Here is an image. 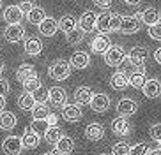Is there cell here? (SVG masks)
I'll list each match as a JSON object with an SVG mask.
<instances>
[{"instance_id": "6da1fadb", "label": "cell", "mask_w": 161, "mask_h": 155, "mask_svg": "<svg viewBox=\"0 0 161 155\" xmlns=\"http://www.w3.org/2000/svg\"><path fill=\"white\" fill-rule=\"evenodd\" d=\"M48 74H50V78L55 81H64L69 78V74H71V64L67 60H62V58H58V60H55L50 65V69H48Z\"/></svg>"}, {"instance_id": "7a4b0ae2", "label": "cell", "mask_w": 161, "mask_h": 155, "mask_svg": "<svg viewBox=\"0 0 161 155\" xmlns=\"http://www.w3.org/2000/svg\"><path fill=\"white\" fill-rule=\"evenodd\" d=\"M126 60H128V55L124 51V48L117 46V44H114V46L106 51V55H104V62H106V65H110V67L122 65Z\"/></svg>"}, {"instance_id": "3957f363", "label": "cell", "mask_w": 161, "mask_h": 155, "mask_svg": "<svg viewBox=\"0 0 161 155\" xmlns=\"http://www.w3.org/2000/svg\"><path fill=\"white\" fill-rule=\"evenodd\" d=\"M147 48L143 46H135L131 48V51L128 55V62L136 69H145V60H147Z\"/></svg>"}, {"instance_id": "277c9868", "label": "cell", "mask_w": 161, "mask_h": 155, "mask_svg": "<svg viewBox=\"0 0 161 155\" xmlns=\"http://www.w3.org/2000/svg\"><path fill=\"white\" fill-rule=\"evenodd\" d=\"M2 150L5 155H19L23 150V143H21V137L18 136H7L2 143Z\"/></svg>"}, {"instance_id": "5b68a950", "label": "cell", "mask_w": 161, "mask_h": 155, "mask_svg": "<svg viewBox=\"0 0 161 155\" xmlns=\"http://www.w3.org/2000/svg\"><path fill=\"white\" fill-rule=\"evenodd\" d=\"M4 37L7 42H19L25 39V28L21 23L18 25H7L4 30Z\"/></svg>"}, {"instance_id": "8992f818", "label": "cell", "mask_w": 161, "mask_h": 155, "mask_svg": "<svg viewBox=\"0 0 161 155\" xmlns=\"http://www.w3.org/2000/svg\"><path fill=\"white\" fill-rule=\"evenodd\" d=\"M110 48H112V44H110V39L104 35V34H99V35H96L92 41H90V49L94 53H97V55H106V51H108Z\"/></svg>"}, {"instance_id": "52a82bcc", "label": "cell", "mask_w": 161, "mask_h": 155, "mask_svg": "<svg viewBox=\"0 0 161 155\" xmlns=\"http://www.w3.org/2000/svg\"><path fill=\"white\" fill-rule=\"evenodd\" d=\"M136 111H138V104L135 102L133 99H120V101H119V104H117L119 116L128 118V116H133Z\"/></svg>"}, {"instance_id": "ba28073f", "label": "cell", "mask_w": 161, "mask_h": 155, "mask_svg": "<svg viewBox=\"0 0 161 155\" xmlns=\"http://www.w3.org/2000/svg\"><path fill=\"white\" fill-rule=\"evenodd\" d=\"M50 102L55 108H64L67 104V94L62 86H52L50 88Z\"/></svg>"}, {"instance_id": "9c48e42d", "label": "cell", "mask_w": 161, "mask_h": 155, "mask_svg": "<svg viewBox=\"0 0 161 155\" xmlns=\"http://www.w3.org/2000/svg\"><path fill=\"white\" fill-rule=\"evenodd\" d=\"M25 14L21 13L18 5H7L4 9V19L7 21V25H18L21 23V19H23Z\"/></svg>"}, {"instance_id": "30bf717a", "label": "cell", "mask_w": 161, "mask_h": 155, "mask_svg": "<svg viewBox=\"0 0 161 155\" xmlns=\"http://www.w3.org/2000/svg\"><path fill=\"white\" fill-rule=\"evenodd\" d=\"M62 116H64V120L73 123V122H80L83 113H81V108L78 104H66L62 108Z\"/></svg>"}, {"instance_id": "8fae6325", "label": "cell", "mask_w": 161, "mask_h": 155, "mask_svg": "<svg viewBox=\"0 0 161 155\" xmlns=\"http://www.w3.org/2000/svg\"><path fill=\"white\" fill-rule=\"evenodd\" d=\"M90 108H92V111H96V113L108 111L110 97L106 94H94V97H92V101H90Z\"/></svg>"}, {"instance_id": "7c38bea8", "label": "cell", "mask_w": 161, "mask_h": 155, "mask_svg": "<svg viewBox=\"0 0 161 155\" xmlns=\"http://www.w3.org/2000/svg\"><path fill=\"white\" fill-rule=\"evenodd\" d=\"M96 21H97V16L92 11H85V13L81 14V18L78 19V25H80V28L85 34H89L96 28Z\"/></svg>"}, {"instance_id": "4fadbf2b", "label": "cell", "mask_w": 161, "mask_h": 155, "mask_svg": "<svg viewBox=\"0 0 161 155\" xmlns=\"http://www.w3.org/2000/svg\"><path fill=\"white\" fill-rule=\"evenodd\" d=\"M142 90H143V95H145L147 99H158L161 95V81L151 78V80L145 81Z\"/></svg>"}, {"instance_id": "5bb4252c", "label": "cell", "mask_w": 161, "mask_h": 155, "mask_svg": "<svg viewBox=\"0 0 161 155\" xmlns=\"http://www.w3.org/2000/svg\"><path fill=\"white\" fill-rule=\"evenodd\" d=\"M39 34L41 35H44V37H52V35H55L58 30V21L53 18H46L43 21V23H39Z\"/></svg>"}, {"instance_id": "9a60e30c", "label": "cell", "mask_w": 161, "mask_h": 155, "mask_svg": "<svg viewBox=\"0 0 161 155\" xmlns=\"http://www.w3.org/2000/svg\"><path fill=\"white\" fill-rule=\"evenodd\" d=\"M128 85H129V76L126 72H122V70L114 72L110 76V86L114 90H124Z\"/></svg>"}, {"instance_id": "2e32d148", "label": "cell", "mask_w": 161, "mask_h": 155, "mask_svg": "<svg viewBox=\"0 0 161 155\" xmlns=\"http://www.w3.org/2000/svg\"><path fill=\"white\" fill-rule=\"evenodd\" d=\"M112 131L117 136H128L129 131H131V125H129V122L124 116H117L112 120Z\"/></svg>"}, {"instance_id": "e0dca14e", "label": "cell", "mask_w": 161, "mask_h": 155, "mask_svg": "<svg viewBox=\"0 0 161 155\" xmlns=\"http://www.w3.org/2000/svg\"><path fill=\"white\" fill-rule=\"evenodd\" d=\"M140 23H142V21H140L136 16H124L122 27H120V32L126 34V35H129V34H135V32H138Z\"/></svg>"}, {"instance_id": "ac0fdd59", "label": "cell", "mask_w": 161, "mask_h": 155, "mask_svg": "<svg viewBox=\"0 0 161 155\" xmlns=\"http://www.w3.org/2000/svg\"><path fill=\"white\" fill-rule=\"evenodd\" d=\"M69 64H71L73 69H85L90 64V56L85 51H76L73 53V56L69 58Z\"/></svg>"}, {"instance_id": "d6986e66", "label": "cell", "mask_w": 161, "mask_h": 155, "mask_svg": "<svg viewBox=\"0 0 161 155\" xmlns=\"http://www.w3.org/2000/svg\"><path fill=\"white\" fill-rule=\"evenodd\" d=\"M85 137L89 141H99L104 137V127L101 123H90L85 127Z\"/></svg>"}, {"instance_id": "ffe728a7", "label": "cell", "mask_w": 161, "mask_h": 155, "mask_svg": "<svg viewBox=\"0 0 161 155\" xmlns=\"http://www.w3.org/2000/svg\"><path fill=\"white\" fill-rule=\"evenodd\" d=\"M96 30L99 34H108L112 32V14L110 13H101L96 21Z\"/></svg>"}, {"instance_id": "44dd1931", "label": "cell", "mask_w": 161, "mask_h": 155, "mask_svg": "<svg viewBox=\"0 0 161 155\" xmlns=\"http://www.w3.org/2000/svg\"><path fill=\"white\" fill-rule=\"evenodd\" d=\"M39 141H41V137L36 134V132L32 131V129H27V131L23 132V136H21V143H23V148H27V150H32V148H37Z\"/></svg>"}, {"instance_id": "7402d4cb", "label": "cell", "mask_w": 161, "mask_h": 155, "mask_svg": "<svg viewBox=\"0 0 161 155\" xmlns=\"http://www.w3.org/2000/svg\"><path fill=\"white\" fill-rule=\"evenodd\" d=\"M18 123L16 120V115L11 111H2L0 113V129L2 131H13Z\"/></svg>"}, {"instance_id": "603a6c76", "label": "cell", "mask_w": 161, "mask_h": 155, "mask_svg": "<svg viewBox=\"0 0 161 155\" xmlns=\"http://www.w3.org/2000/svg\"><path fill=\"white\" fill-rule=\"evenodd\" d=\"M41 51H43V42L39 41L37 37H29V39H25V53H27V55L37 56Z\"/></svg>"}, {"instance_id": "cb8c5ba5", "label": "cell", "mask_w": 161, "mask_h": 155, "mask_svg": "<svg viewBox=\"0 0 161 155\" xmlns=\"http://www.w3.org/2000/svg\"><path fill=\"white\" fill-rule=\"evenodd\" d=\"M147 78H145V69H136L135 72L129 74V85H131L133 88L136 90H142L143 85H145Z\"/></svg>"}, {"instance_id": "d4e9b609", "label": "cell", "mask_w": 161, "mask_h": 155, "mask_svg": "<svg viewBox=\"0 0 161 155\" xmlns=\"http://www.w3.org/2000/svg\"><path fill=\"white\" fill-rule=\"evenodd\" d=\"M34 76H37V74H36L34 65H30V64H21L18 67V70H16V80L21 81V83H25L27 80H30Z\"/></svg>"}, {"instance_id": "484cf974", "label": "cell", "mask_w": 161, "mask_h": 155, "mask_svg": "<svg viewBox=\"0 0 161 155\" xmlns=\"http://www.w3.org/2000/svg\"><path fill=\"white\" fill-rule=\"evenodd\" d=\"M94 94H92V90L89 86H78L75 92V101L76 104H90Z\"/></svg>"}, {"instance_id": "4316f807", "label": "cell", "mask_w": 161, "mask_h": 155, "mask_svg": "<svg viewBox=\"0 0 161 155\" xmlns=\"http://www.w3.org/2000/svg\"><path fill=\"white\" fill-rule=\"evenodd\" d=\"M36 99H34V94H29V92H25L18 97V108L23 109V111H32L36 108Z\"/></svg>"}, {"instance_id": "83f0119b", "label": "cell", "mask_w": 161, "mask_h": 155, "mask_svg": "<svg viewBox=\"0 0 161 155\" xmlns=\"http://www.w3.org/2000/svg\"><path fill=\"white\" fill-rule=\"evenodd\" d=\"M55 146H57L55 150H57L58 153H62V155H69L73 150H75V141H73V137L64 136Z\"/></svg>"}, {"instance_id": "f1b7e54d", "label": "cell", "mask_w": 161, "mask_h": 155, "mask_svg": "<svg viewBox=\"0 0 161 155\" xmlns=\"http://www.w3.org/2000/svg\"><path fill=\"white\" fill-rule=\"evenodd\" d=\"M161 19V14L158 9H152V7H149V9L143 11V16H142V21L145 25H149V27H152V25H158Z\"/></svg>"}, {"instance_id": "f546056e", "label": "cell", "mask_w": 161, "mask_h": 155, "mask_svg": "<svg viewBox=\"0 0 161 155\" xmlns=\"http://www.w3.org/2000/svg\"><path fill=\"white\" fill-rule=\"evenodd\" d=\"M62 137H64V134H62V129L58 125L50 127V129H48V132L44 134V139H46V143H50V145H57Z\"/></svg>"}, {"instance_id": "4dcf8cb0", "label": "cell", "mask_w": 161, "mask_h": 155, "mask_svg": "<svg viewBox=\"0 0 161 155\" xmlns=\"http://www.w3.org/2000/svg\"><path fill=\"white\" fill-rule=\"evenodd\" d=\"M76 23H78V21H76L73 16L66 14V16H62V18L58 19V30H62L64 34H69L76 28Z\"/></svg>"}, {"instance_id": "1f68e13d", "label": "cell", "mask_w": 161, "mask_h": 155, "mask_svg": "<svg viewBox=\"0 0 161 155\" xmlns=\"http://www.w3.org/2000/svg\"><path fill=\"white\" fill-rule=\"evenodd\" d=\"M46 18H48V16L44 14V9H41V7H37V5H36V7H34V9L30 11L29 14H27V19H29V21H30L32 25L43 23V21H44Z\"/></svg>"}, {"instance_id": "d6a6232c", "label": "cell", "mask_w": 161, "mask_h": 155, "mask_svg": "<svg viewBox=\"0 0 161 155\" xmlns=\"http://www.w3.org/2000/svg\"><path fill=\"white\" fill-rule=\"evenodd\" d=\"M50 127H52V125H50V122H48V120H34L32 125H30V129H32V131L36 132L39 137H41V136H44V134L48 132V129H50Z\"/></svg>"}, {"instance_id": "836d02e7", "label": "cell", "mask_w": 161, "mask_h": 155, "mask_svg": "<svg viewBox=\"0 0 161 155\" xmlns=\"http://www.w3.org/2000/svg\"><path fill=\"white\" fill-rule=\"evenodd\" d=\"M83 35H85V32H83L81 28H75L73 32L66 34V39H67V42H69L71 46H78V44L83 41Z\"/></svg>"}, {"instance_id": "e575fe53", "label": "cell", "mask_w": 161, "mask_h": 155, "mask_svg": "<svg viewBox=\"0 0 161 155\" xmlns=\"http://www.w3.org/2000/svg\"><path fill=\"white\" fill-rule=\"evenodd\" d=\"M30 113H32L34 120H46V118L50 116V109H48V106H44V104H36V108Z\"/></svg>"}, {"instance_id": "d590c367", "label": "cell", "mask_w": 161, "mask_h": 155, "mask_svg": "<svg viewBox=\"0 0 161 155\" xmlns=\"http://www.w3.org/2000/svg\"><path fill=\"white\" fill-rule=\"evenodd\" d=\"M43 86V83H41V80H39L37 76H34V78H30V80H27L23 83V88L25 92H29V94H34V92H37L39 88Z\"/></svg>"}, {"instance_id": "8d00e7d4", "label": "cell", "mask_w": 161, "mask_h": 155, "mask_svg": "<svg viewBox=\"0 0 161 155\" xmlns=\"http://www.w3.org/2000/svg\"><path fill=\"white\" fill-rule=\"evenodd\" d=\"M129 152H131V146L124 141H119L112 146V155H129Z\"/></svg>"}, {"instance_id": "74e56055", "label": "cell", "mask_w": 161, "mask_h": 155, "mask_svg": "<svg viewBox=\"0 0 161 155\" xmlns=\"http://www.w3.org/2000/svg\"><path fill=\"white\" fill-rule=\"evenodd\" d=\"M34 99H36L37 104H46V101H50V90L41 86L37 92H34Z\"/></svg>"}, {"instance_id": "f35d334b", "label": "cell", "mask_w": 161, "mask_h": 155, "mask_svg": "<svg viewBox=\"0 0 161 155\" xmlns=\"http://www.w3.org/2000/svg\"><path fill=\"white\" fill-rule=\"evenodd\" d=\"M149 146L145 145V143H138V145L131 146V152H129V155H149Z\"/></svg>"}, {"instance_id": "ab89813d", "label": "cell", "mask_w": 161, "mask_h": 155, "mask_svg": "<svg viewBox=\"0 0 161 155\" xmlns=\"http://www.w3.org/2000/svg\"><path fill=\"white\" fill-rule=\"evenodd\" d=\"M151 137L158 143V146L161 148V123H154L151 127Z\"/></svg>"}, {"instance_id": "60d3db41", "label": "cell", "mask_w": 161, "mask_h": 155, "mask_svg": "<svg viewBox=\"0 0 161 155\" xmlns=\"http://www.w3.org/2000/svg\"><path fill=\"white\" fill-rule=\"evenodd\" d=\"M122 19H124V16H120V14H112V32H119L120 30Z\"/></svg>"}, {"instance_id": "b9f144b4", "label": "cell", "mask_w": 161, "mask_h": 155, "mask_svg": "<svg viewBox=\"0 0 161 155\" xmlns=\"http://www.w3.org/2000/svg\"><path fill=\"white\" fill-rule=\"evenodd\" d=\"M149 35H151L154 41H161V23L149 27Z\"/></svg>"}, {"instance_id": "7bdbcfd3", "label": "cell", "mask_w": 161, "mask_h": 155, "mask_svg": "<svg viewBox=\"0 0 161 155\" xmlns=\"http://www.w3.org/2000/svg\"><path fill=\"white\" fill-rule=\"evenodd\" d=\"M19 9H21V13L23 14H29L30 11L34 9V7H36V5L32 4V2H30V0H21V2H19V5H18Z\"/></svg>"}, {"instance_id": "ee69618b", "label": "cell", "mask_w": 161, "mask_h": 155, "mask_svg": "<svg viewBox=\"0 0 161 155\" xmlns=\"http://www.w3.org/2000/svg\"><path fill=\"white\" fill-rule=\"evenodd\" d=\"M9 94V83H7V81L5 80H0V95H7Z\"/></svg>"}, {"instance_id": "f6af8a7d", "label": "cell", "mask_w": 161, "mask_h": 155, "mask_svg": "<svg viewBox=\"0 0 161 155\" xmlns=\"http://www.w3.org/2000/svg\"><path fill=\"white\" fill-rule=\"evenodd\" d=\"M92 2H94L97 7H104V9H106V7H110V2H112V0H92Z\"/></svg>"}, {"instance_id": "bcb514c9", "label": "cell", "mask_w": 161, "mask_h": 155, "mask_svg": "<svg viewBox=\"0 0 161 155\" xmlns=\"http://www.w3.org/2000/svg\"><path fill=\"white\" fill-rule=\"evenodd\" d=\"M46 120H48V122H50V125H57V115H53V113H50V116H48L46 118Z\"/></svg>"}, {"instance_id": "7dc6e473", "label": "cell", "mask_w": 161, "mask_h": 155, "mask_svg": "<svg viewBox=\"0 0 161 155\" xmlns=\"http://www.w3.org/2000/svg\"><path fill=\"white\" fill-rule=\"evenodd\" d=\"M154 60H156L158 64H161V48H158L156 51H154Z\"/></svg>"}, {"instance_id": "c3c4849f", "label": "cell", "mask_w": 161, "mask_h": 155, "mask_svg": "<svg viewBox=\"0 0 161 155\" xmlns=\"http://www.w3.org/2000/svg\"><path fill=\"white\" fill-rule=\"evenodd\" d=\"M4 108H5V97L4 95H0V113L4 111Z\"/></svg>"}, {"instance_id": "681fc988", "label": "cell", "mask_w": 161, "mask_h": 155, "mask_svg": "<svg viewBox=\"0 0 161 155\" xmlns=\"http://www.w3.org/2000/svg\"><path fill=\"white\" fill-rule=\"evenodd\" d=\"M124 2H126L128 5H138L140 2H142V0H124Z\"/></svg>"}, {"instance_id": "f907efd6", "label": "cell", "mask_w": 161, "mask_h": 155, "mask_svg": "<svg viewBox=\"0 0 161 155\" xmlns=\"http://www.w3.org/2000/svg\"><path fill=\"white\" fill-rule=\"evenodd\" d=\"M149 155H161V148H154V150H151Z\"/></svg>"}, {"instance_id": "816d5d0a", "label": "cell", "mask_w": 161, "mask_h": 155, "mask_svg": "<svg viewBox=\"0 0 161 155\" xmlns=\"http://www.w3.org/2000/svg\"><path fill=\"white\" fill-rule=\"evenodd\" d=\"M44 155H62V153H58V152L55 150V152H48V153H44Z\"/></svg>"}, {"instance_id": "f5cc1de1", "label": "cell", "mask_w": 161, "mask_h": 155, "mask_svg": "<svg viewBox=\"0 0 161 155\" xmlns=\"http://www.w3.org/2000/svg\"><path fill=\"white\" fill-rule=\"evenodd\" d=\"M2 70H4V64L0 62V74H2Z\"/></svg>"}, {"instance_id": "db71d44e", "label": "cell", "mask_w": 161, "mask_h": 155, "mask_svg": "<svg viewBox=\"0 0 161 155\" xmlns=\"http://www.w3.org/2000/svg\"><path fill=\"white\" fill-rule=\"evenodd\" d=\"M0 7H2V0H0Z\"/></svg>"}, {"instance_id": "11a10c76", "label": "cell", "mask_w": 161, "mask_h": 155, "mask_svg": "<svg viewBox=\"0 0 161 155\" xmlns=\"http://www.w3.org/2000/svg\"><path fill=\"white\" fill-rule=\"evenodd\" d=\"M101 155H106V153H101Z\"/></svg>"}]
</instances>
